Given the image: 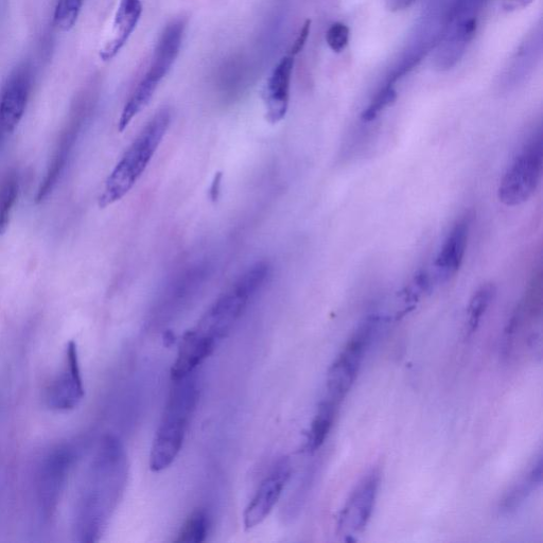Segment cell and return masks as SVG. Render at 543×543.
Here are the masks:
<instances>
[{
  "instance_id": "484cf974",
  "label": "cell",
  "mask_w": 543,
  "mask_h": 543,
  "mask_svg": "<svg viewBox=\"0 0 543 543\" xmlns=\"http://www.w3.org/2000/svg\"><path fill=\"white\" fill-rule=\"evenodd\" d=\"M3 135H4V134L2 133V131H0V142H2V137H3Z\"/></svg>"
},
{
  "instance_id": "8fae6325",
  "label": "cell",
  "mask_w": 543,
  "mask_h": 543,
  "mask_svg": "<svg viewBox=\"0 0 543 543\" xmlns=\"http://www.w3.org/2000/svg\"><path fill=\"white\" fill-rule=\"evenodd\" d=\"M31 72L28 66L17 68L8 79L0 98V131L12 133L19 126L31 91Z\"/></svg>"
},
{
  "instance_id": "7a4b0ae2",
  "label": "cell",
  "mask_w": 543,
  "mask_h": 543,
  "mask_svg": "<svg viewBox=\"0 0 543 543\" xmlns=\"http://www.w3.org/2000/svg\"><path fill=\"white\" fill-rule=\"evenodd\" d=\"M195 374L173 381L150 452L152 471L161 472L170 467L182 450L199 401V384Z\"/></svg>"
},
{
  "instance_id": "603a6c76",
  "label": "cell",
  "mask_w": 543,
  "mask_h": 543,
  "mask_svg": "<svg viewBox=\"0 0 543 543\" xmlns=\"http://www.w3.org/2000/svg\"><path fill=\"white\" fill-rule=\"evenodd\" d=\"M310 27H311V22L310 21H307L303 28L301 29V32L299 34V37H297L296 41L294 42L292 48H291V55L294 57L295 55L299 54V52H301L304 48V46L306 45V42L308 40V37H309V33H310Z\"/></svg>"
},
{
  "instance_id": "7c38bea8",
  "label": "cell",
  "mask_w": 543,
  "mask_h": 543,
  "mask_svg": "<svg viewBox=\"0 0 543 543\" xmlns=\"http://www.w3.org/2000/svg\"><path fill=\"white\" fill-rule=\"evenodd\" d=\"M142 0H119L111 37L100 50L104 62L113 60L125 47L143 15Z\"/></svg>"
},
{
  "instance_id": "5b68a950",
  "label": "cell",
  "mask_w": 543,
  "mask_h": 543,
  "mask_svg": "<svg viewBox=\"0 0 543 543\" xmlns=\"http://www.w3.org/2000/svg\"><path fill=\"white\" fill-rule=\"evenodd\" d=\"M543 173L542 131H536L519 149L503 174L498 198L507 207L527 203L540 186Z\"/></svg>"
},
{
  "instance_id": "5bb4252c",
  "label": "cell",
  "mask_w": 543,
  "mask_h": 543,
  "mask_svg": "<svg viewBox=\"0 0 543 543\" xmlns=\"http://www.w3.org/2000/svg\"><path fill=\"white\" fill-rule=\"evenodd\" d=\"M215 349L214 345L201 338L194 330L187 331L172 366V380L178 381L195 374L198 367L215 352Z\"/></svg>"
},
{
  "instance_id": "9c48e42d",
  "label": "cell",
  "mask_w": 543,
  "mask_h": 543,
  "mask_svg": "<svg viewBox=\"0 0 543 543\" xmlns=\"http://www.w3.org/2000/svg\"><path fill=\"white\" fill-rule=\"evenodd\" d=\"M84 395L77 344L70 341L66 347L64 369L47 389V405L52 410H73Z\"/></svg>"
},
{
  "instance_id": "30bf717a",
  "label": "cell",
  "mask_w": 543,
  "mask_h": 543,
  "mask_svg": "<svg viewBox=\"0 0 543 543\" xmlns=\"http://www.w3.org/2000/svg\"><path fill=\"white\" fill-rule=\"evenodd\" d=\"M472 214L466 212L455 221L445 237L434 261L436 277L440 282H448L460 271L467 252L471 231Z\"/></svg>"
},
{
  "instance_id": "44dd1931",
  "label": "cell",
  "mask_w": 543,
  "mask_h": 543,
  "mask_svg": "<svg viewBox=\"0 0 543 543\" xmlns=\"http://www.w3.org/2000/svg\"><path fill=\"white\" fill-rule=\"evenodd\" d=\"M84 0H58L55 10V26L63 31L72 30L79 19Z\"/></svg>"
},
{
  "instance_id": "52a82bcc",
  "label": "cell",
  "mask_w": 543,
  "mask_h": 543,
  "mask_svg": "<svg viewBox=\"0 0 543 543\" xmlns=\"http://www.w3.org/2000/svg\"><path fill=\"white\" fill-rule=\"evenodd\" d=\"M380 487V472L373 469L363 477L346 501L338 520V530L350 538L362 534L372 518Z\"/></svg>"
},
{
  "instance_id": "3957f363",
  "label": "cell",
  "mask_w": 543,
  "mask_h": 543,
  "mask_svg": "<svg viewBox=\"0 0 543 543\" xmlns=\"http://www.w3.org/2000/svg\"><path fill=\"white\" fill-rule=\"evenodd\" d=\"M171 112H157L116 165L99 198L100 208L109 207L125 198L146 171L170 127Z\"/></svg>"
},
{
  "instance_id": "9a60e30c",
  "label": "cell",
  "mask_w": 543,
  "mask_h": 543,
  "mask_svg": "<svg viewBox=\"0 0 543 543\" xmlns=\"http://www.w3.org/2000/svg\"><path fill=\"white\" fill-rule=\"evenodd\" d=\"M542 453H538L534 463L528 472L515 483L499 503V513L503 516H509L516 513L525 501L542 485Z\"/></svg>"
},
{
  "instance_id": "d4e9b609",
  "label": "cell",
  "mask_w": 543,
  "mask_h": 543,
  "mask_svg": "<svg viewBox=\"0 0 543 543\" xmlns=\"http://www.w3.org/2000/svg\"><path fill=\"white\" fill-rule=\"evenodd\" d=\"M415 0H390L393 9L401 10L411 6Z\"/></svg>"
},
{
  "instance_id": "6da1fadb",
  "label": "cell",
  "mask_w": 543,
  "mask_h": 543,
  "mask_svg": "<svg viewBox=\"0 0 543 543\" xmlns=\"http://www.w3.org/2000/svg\"><path fill=\"white\" fill-rule=\"evenodd\" d=\"M128 476L124 446L105 436L92 466L82 506L83 541H96L116 507Z\"/></svg>"
},
{
  "instance_id": "4fadbf2b",
  "label": "cell",
  "mask_w": 543,
  "mask_h": 543,
  "mask_svg": "<svg viewBox=\"0 0 543 543\" xmlns=\"http://www.w3.org/2000/svg\"><path fill=\"white\" fill-rule=\"evenodd\" d=\"M294 67L292 55L284 57L274 68L265 90L267 118L271 124L283 120L288 112Z\"/></svg>"
},
{
  "instance_id": "cb8c5ba5",
  "label": "cell",
  "mask_w": 543,
  "mask_h": 543,
  "mask_svg": "<svg viewBox=\"0 0 543 543\" xmlns=\"http://www.w3.org/2000/svg\"><path fill=\"white\" fill-rule=\"evenodd\" d=\"M534 0H504V7L507 10H517L528 7Z\"/></svg>"
},
{
  "instance_id": "ac0fdd59",
  "label": "cell",
  "mask_w": 543,
  "mask_h": 543,
  "mask_svg": "<svg viewBox=\"0 0 543 543\" xmlns=\"http://www.w3.org/2000/svg\"><path fill=\"white\" fill-rule=\"evenodd\" d=\"M496 293L497 290L493 284H486L472 295L467 310L468 335L475 334L478 330L485 313L495 300Z\"/></svg>"
},
{
  "instance_id": "2e32d148",
  "label": "cell",
  "mask_w": 543,
  "mask_h": 543,
  "mask_svg": "<svg viewBox=\"0 0 543 543\" xmlns=\"http://www.w3.org/2000/svg\"><path fill=\"white\" fill-rule=\"evenodd\" d=\"M74 459V452L69 448H60L48 458L43 468L41 483L46 505L50 506L57 499Z\"/></svg>"
},
{
  "instance_id": "7402d4cb",
  "label": "cell",
  "mask_w": 543,
  "mask_h": 543,
  "mask_svg": "<svg viewBox=\"0 0 543 543\" xmlns=\"http://www.w3.org/2000/svg\"><path fill=\"white\" fill-rule=\"evenodd\" d=\"M350 38L349 27L343 23L331 25L326 33V42L332 51L340 54L348 45Z\"/></svg>"
},
{
  "instance_id": "d6986e66",
  "label": "cell",
  "mask_w": 543,
  "mask_h": 543,
  "mask_svg": "<svg viewBox=\"0 0 543 543\" xmlns=\"http://www.w3.org/2000/svg\"><path fill=\"white\" fill-rule=\"evenodd\" d=\"M209 532V518L205 511L197 510L183 524L175 542L200 543Z\"/></svg>"
},
{
  "instance_id": "ba28073f",
  "label": "cell",
  "mask_w": 543,
  "mask_h": 543,
  "mask_svg": "<svg viewBox=\"0 0 543 543\" xmlns=\"http://www.w3.org/2000/svg\"><path fill=\"white\" fill-rule=\"evenodd\" d=\"M292 475V466L288 458L278 460L269 475L262 481L257 492L243 514L244 528L252 530L264 522L282 497L284 489Z\"/></svg>"
},
{
  "instance_id": "277c9868",
  "label": "cell",
  "mask_w": 543,
  "mask_h": 543,
  "mask_svg": "<svg viewBox=\"0 0 543 543\" xmlns=\"http://www.w3.org/2000/svg\"><path fill=\"white\" fill-rule=\"evenodd\" d=\"M268 275L269 267L264 262L253 266L219 297L192 330L217 348L240 320L252 297L264 286Z\"/></svg>"
},
{
  "instance_id": "8992f818",
  "label": "cell",
  "mask_w": 543,
  "mask_h": 543,
  "mask_svg": "<svg viewBox=\"0 0 543 543\" xmlns=\"http://www.w3.org/2000/svg\"><path fill=\"white\" fill-rule=\"evenodd\" d=\"M381 318L378 313L367 315L354 336L349 339L342 352L331 364L327 374L326 398L340 402L352 390L361 365L374 340L379 334Z\"/></svg>"
},
{
  "instance_id": "ffe728a7",
  "label": "cell",
  "mask_w": 543,
  "mask_h": 543,
  "mask_svg": "<svg viewBox=\"0 0 543 543\" xmlns=\"http://www.w3.org/2000/svg\"><path fill=\"white\" fill-rule=\"evenodd\" d=\"M20 184L14 174L8 175L0 186V235L8 229L10 213L19 197Z\"/></svg>"
},
{
  "instance_id": "e0dca14e",
  "label": "cell",
  "mask_w": 543,
  "mask_h": 543,
  "mask_svg": "<svg viewBox=\"0 0 543 543\" xmlns=\"http://www.w3.org/2000/svg\"><path fill=\"white\" fill-rule=\"evenodd\" d=\"M338 407L337 402L326 397L322 400L308 431L306 443L308 453L317 452L324 445L332 425H334Z\"/></svg>"
}]
</instances>
